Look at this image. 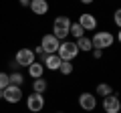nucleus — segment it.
<instances>
[{"instance_id":"nucleus-1","label":"nucleus","mask_w":121,"mask_h":113,"mask_svg":"<svg viewBox=\"0 0 121 113\" xmlns=\"http://www.w3.org/2000/svg\"><path fill=\"white\" fill-rule=\"evenodd\" d=\"M69 30H71V18L69 16H56L55 22H52V35L59 40H65L69 36Z\"/></svg>"},{"instance_id":"nucleus-2","label":"nucleus","mask_w":121,"mask_h":113,"mask_svg":"<svg viewBox=\"0 0 121 113\" xmlns=\"http://www.w3.org/2000/svg\"><path fill=\"white\" fill-rule=\"evenodd\" d=\"M91 43H93V48H101V51H103V48H109L115 43V36L109 30H101V32H95V35H93Z\"/></svg>"},{"instance_id":"nucleus-3","label":"nucleus","mask_w":121,"mask_h":113,"mask_svg":"<svg viewBox=\"0 0 121 113\" xmlns=\"http://www.w3.org/2000/svg\"><path fill=\"white\" fill-rule=\"evenodd\" d=\"M56 55L60 56V61H73L75 56L79 55V47H77V43H71V40L60 43V47H59V51H56Z\"/></svg>"},{"instance_id":"nucleus-4","label":"nucleus","mask_w":121,"mask_h":113,"mask_svg":"<svg viewBox=\"0 0 121 113\" xmlns=\"http://www.w3.org/2000/svg\"><path fill=\"white\" fill-rule=\"evenodd\" d=\"M14 63L18 67H30L35 63V51L32 48H20L16 52V56H14Z\"/></svg>"},{"instance_id":"nucleus-5","label":"nucleus","mask_w":121,"mask_h":113,"mask_svg":"<svg viewBox=\"0 0 121 113\" xmlns=\"http://www.w3.org/2000/svg\"><path fill=\"white\" fill-rule=\"evenodd\" d=\"M59 47H60V40L56 39L55 35H44L43 40H40V48H43L47 55H55V52L59 51Z\"/></svg>"},{"instance_id":"nucleus-6","label":"nucleus","mask_w":121,"mask_h":113,"mask_svg":"<svg viewBox=\"0 0 121 113\" xmlns=\"http://www.w3.org/2000/svg\"><path fill=\"white\" fill-rule=\"evenodd\" d=\"M26 107H28V111H32V113H39V111H43V107H44V97L40 95V93H30L28 97H26Z\"/></svg>"},{"instance_id":"nucleus-7","label":"nucleus","mask_w":121,"mask_h":113,"mask_svg":"<svg viewBox=\"0 0 121 113\" xmlns=\"http://www.w3.org/2000/svg\"><path fill=\"white\" fill-rule=\"evenodd\" d=\"M103 111L105 113H119L121 111V101H119V97L117 95H107L103 99Z\"/></svg>"},{"instance_id":"nucleus-8","label":"nucleus","mask_w":121,"mask_h":113,"mask_svg":"<svg viewBox=\"0 0 121 113\" xmlns=\"http://www.w3.org/2000/svg\"><path fill=\"white\" fill-rule=\"evenodd\" d=\"M79 107L85 111H93L97 107V97L93 93H81L79 95Z\"/></svg>"},{"instance_id":"nucleus-9","label":"nucleus","mask_w":121,"mask_h":113,"mask_svg":"<svg viewBox=\"0 0 121 113\" xmlns=\"http://www.w3.org/2000/svg\"><path fill=\"white\" fill-rule=\"evenodd\" d=\"M22 99V87H16V85H8L4 89V101L8 103H18Z\"/></svg>"},{"instance_id":"nucleus-10","label":"nucleus","mask_w":121,"mask_h":113,"mask_svg":"<svg viewBox=\"0 0 121 113\" xmlns=\"http://www.w3.org/2000/svg\"><path fill=\"white\" fill-rule=\"evenodd\" d=\"M79 24L83 26V30H95L97 28V18L91 12H83L79 16Z\"/></svg>"},{"instance_id":"nucleus-11","label":"nucleus","mask_w":121,"mask_h":113,"mask_svg":"<svg viewBox=\"0 0 121 113\" xmlns=\"http://www.w3.org/2000/svg\"><path fill=\"white\" fill-rule=\"evenodd\" d=\"M28 8L32 10L36 16H43V14L48 12V2H47V0H30Z\"/></svg>"},{"instance_id":"nucleus-12","label":"nucleus","mask_w":121,"mask_h":113,"mask_svg":"<svg viewBox=\"0 0 121 113\" xmlns=\"http://www.w3.org/2000/svg\"><path fill=\"white\" fill-rule=\"evenodd\" d=\"M44 67H47L48 71H59V67H60V56L56 55H47V59H44V63H43Z\"/></svg>"},{"instance_id":"nucleus-13","label":"nucleus","mask_w":121,"mask_h":113,"mask_svg":"<svg viewBox=\"0 0 121 113\" xmlns=\"http://www.w3.org/2000/svg\"><path fill=\"white\" fill-rule=\"evenodd\" d=\"M43 73H44V65H43V63H39V61H35L32 65L28 67V75L32 79H40V77H43Z\"/></svg>"},{"instance_id":"nucleus-14","label":"nucleus","mask_w":121,"mask_h":113,"mask_svg":"<svg viewBox=\"0 0 121 113\" xmlns=\"http://www.w3.org/2000/svg\"><path fill=\"white\" fill-rule=\"evenodd\" d=\"M48 89V83H47V79H35L32 81V91L35 93H40V95H44V91Z\"/></svg>"},{"instance_id":"nucleus-15","label":"nucleus","mask_w":121,"mask_h":113,"mask_svg":"<svg viewBox=\"0 0 121 113\" xmlns=\"http://www.w3.org/2000/svg\"><path fill=\"white\" fill-rule=\"evenodd\" d=\"M77 47H79V51H85V52L93 51V43H91L89 36H81V39H77Z\"/></svg>"},{"instance_id":"nucleus-16","label":"nucleus","mask_w":121,"mask_h":113,"mask_svg":"<svg viewBox=\"0 0 121 113\" xmlns=\"http://www.w3.org/2000/svg\"><path fill=\"white\" fill-rule=\"evenodd\" d=\"M95 93L99 97H107V95H111V93H113V89H111V85H107V83H99L97 89H95Z\"/></svg>"},{"instance_id":"nucleus-17","label":"nucleus","mask_w":121,"mask_h":113,"mask_svg":"<svg viewBox=\"0 0 121 113\" xmlns=\"http://www.w3.org/2000/svg\"><path fill=\"white\" fill-rule=\"evenodd\" d=\"M69 35H73L75 39H81V36H85V30H83V26L79 24V22H71V30Z\"/></svg>"},{"instance_id":"nucleus-18","label":"nucleus","mask_w":121,"mask_h":113,"mask_svg":"<svg viewBox=\"0 0 121 113\" xmlns=\"http://www.w3.org/2000/svg\"><path fill=\"white\" fill-rule=\"evenodd\" d=\"M8 79H10V85H16V87H22V81H24L22 73L14 71V73H10V75H8Z\"/></svg>"},{"instance_id":"nucleus-19","label":"nucleus","mask_w":121,"mask_h":113,"mask_svg":"<svg viewBox=\"0 0 121 113\" xmlns=\"http://www.w3.org/2000/svg\"><path fill=\"white\" fill-rule=\"evenodd\" d=\"M59 71H60L63 75H71V73H73V65H71V61H60Z\"/></svg>"},{"instance_id":"nucleus-20","label":"nucleus","mask_w":121,"mask_h":113,"mask_svg":"<svg viewBox=\"0 0 121 113\" xmlns=\"http://www.w3.org/2000/svg\"><path fill=\"white\" fill-rule=\"evenodd\" d=\"M10 85V79H8V73H0V89H6Z\"/></svg>"},{"instance_id":"nucleus-21","label":"nucleus","mask_w":121,"mask_h":113,"mask_svg":"<svg viewBox=\"0 0 121 113\" xmlns=\"http://www.w3.org/2000/svg\"><path fill=\"white\" fill-rule=\"evenodd\" d=\"M113 22H115V24L121 28V8H117L115 12H113Z\"/></svg>"},{"instance_id":"nucleus-22","label":"nucleus","mask_w":121,"mask_h":113,"mask_svg":"<svg viewBox=\"0 0 121 113\" xmlns=\"http://www.w3.org/2000/svg\"><path fill=\"white\" fill-rule=\"evenodd\" d=\"M93 56H95V59H101V56H103V51H101V48H93Z\"/></svg>"},{"instance_id":"nucleus-23","label":"nucleus","mask_w":121,"mask_h":113,"mask_svg":"<svg viewBox=\"0 0 121 113\" xmlns=\"http://www.w3.org/2000/svg\"><path fill=\"white\" fill-rule=\"evenodd\" d=\"M18 2H20L22 6H28V4H30V0H18Z\"/></svg>"},{"instance_id":"nucleus-24","label":"nucleus","mask_w":121,"mask_h":113,"mask_svg":"<svg viewBox=\"0 0 121 113\" xmlns=\"http://www.w3.org/2000/svg\"><path fill=\"white\" fill-rule=\"evenodd\" d=\"M79 2H83V4H93L95 0H79Z\"/></svg>"},{"instance_id":"nucleus-25","label":"nucleus","mask_w":121,"mask_h":113,"mask_svg":"<svg viewBox=\"0 0 121 113\" xmlns=\"http://www.w3.org/2000/svg\"><path fill=\"white\" fill-rule=\"evenodd\" d=\"M117 40H119V44H121V28H119V32H117Z\"/></svg>"},{"instance_id":"nucleus-26","label":"nucleus","mask_w":121,"mask_h":113,"mask_svg":"<svg viewBox=\"0 0 121 113\" xmlns=\"http://www.w3.org/2000/svg\"><path fill=\"white\" fill-rule=\"evenodd\" d=\"M0 99H4V89H0Z\"/></svg>"},{"instance_id":"nucleus-27","label":"nucleus","mask_w":121,"mask_h":113,"mask_svg":"<svg viewBox=\"0 0 121 113\" xmlns=\"http://www.w3.org/2000/svg\"><path fill=\"white\" fill-rule=\"evenodd\" d=\"M59 113H63V111H59Z\"/></svg>"},{"instance_id":"nucleus-28","label":"nucleus","mask_w":121,"mask_h":113,"mask_svg":"<svg viewBox=\"0 0 121 113\" xmlns=\"http://www.w3.org/2000/svg\"><path fill=\"white\" fill-rule=\"evenodd\" d=\"M119 113H121V111H119Z\"/></svg>"}]
</instances>
